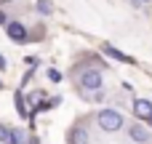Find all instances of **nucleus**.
I'll use <instances>...</instances> for the list:
<instances>
[{
  "label": "nucleus",
  "mask_w": 152,
  "mask_h": 144,
  "mask_svg": "<svg viewBox=\"0 0 152 144\" xmlns=\"http://www.w3.org/2000/svg\"><path fill=\"white\" fill-rule=\"evenodd\" d=\"M104 53H107V56H112L115 61H123V64H134V56H128V53L118 51V48H115V45H110V43H104Z\"/></svg>",
  "instance_id": "nucleus-5"
},
{
  "label": "nucleus",
  "mask_w": 152,
  "mask_h": 144,
  "mask_svg": "<svg viewBox=\"0 0 152 144\" xmlns=\"http://www.w3.org/2000/svg\"><path fill=\"white\" fill-rule=\"evenodd\" d=\"M0 24H3V27H8V16H5V11H0Z\"/></svg>",
  "instance_id": "nucleus-13"
},
{
  "label": "nucleus",
  "mask_w": 152,
  "mask_h": 144,
  "mask_svg": "<svg viewBox=\"0 0 152 144\" xmlns=\"http://www.w3.org/2000/svg\"><path fill=\"white\" fill-rule=\"evenodd\" d=\"M134 112L139 120H150L152 118V102L150 99H134Z\"/></svg>",
  "instance_id": "nucleus-4"
},
{
  "label": "nucleus",
  "mask_w": 152,
  "mask_h": 144,
  "mask_svg": "<svg viewBox=\"0 0 152 144\" xmlns=\"http://www.w3.org/2000/svg\"><path fill=\"white\" fill-rule=\"evenodd\" d=\"M5 69V59H3V53H0V72Z\"/></svg>",
  "instance_id": "nucleus-14"
},
{
  "label": "nucleus",
  "mask_w": 152,
  "mask_h": 144,
  "mask_svg": "<svg viewBox=\"0 0 152 144\" xmlns=\"http://www.w3.org/2000/svg\"><path fill=\"white\" fill-rule=\"evenodd\" d=\"M0 88H3V80H0Z\"/></svg>",
  "instance_id": "nucleus-17"
},
{
  "label": "nucleus",
  "mask_w": 152,
  "mask_h": 144,
  "mask_svg": "<svg viewBox=\"0 0 152 144\" xmlns=\"http://www.w3.org/2000/svg\"><path fill=\"white\" fill-rule=\"evenodd\" d=\"M16 110H19L24 118H29V115H32V112L27 110V102H24V94H21V91H16Z\"/></svg>",
  "instance_id": "nucleus-8"
},
{
  "label": "nucleus",
  "mask_w": 152,
  "mask_h": 144,
  "mask_svg": "<svg viewBox=\"0 0 152 144\" xmlns=\"http://www.w3.org/2000/svg\"><path fill=\"white\" fill-rule=\"evenodd\" d=\"M69 144H88V131L83 126H75L69 131Z\"/></svg>",
  "instance_id": "nucleus-7"
},
{
  "label": "nucleus",
  "mask_w": 152,
  "mask_h": 144,
  "mask_svg": "<svg viewBox=\"0 0 152 144\" xmlns=\"http://www.w3.org/2000/svg\"><path fill=\"white\" fill-rule=\"evenodd\" d=\"M96 123L102 126V131H120L123 128V115L118 110H102L96 115Z\"/></svg>",
  "instance_id": "nucleus-1"
},
{
  "label": "nucleus",
  "mask_w": 152,
  "mask_h": 144,
  "mask_svg": "<svg viewBox=\"0 0 152 144\" xmlns=\"http://www.w3.org/2000/svg\"><path fill=\"white\" fill-rule=\"evenodd\" d=\"M0 142L3 144H13V134H11L8 126H0Z\"/></svg>",
  "instance_id": "nucleus-10"
},
{
  "label": "nucleus",
  "mask_w": 152,
  "mask_h": 144,
  "mask_svg": "<svg viewBox=\"0 0 152 144\" xmlns=\"http://www.w3.org/2000/svg\"><path fill=\"white\" fill-rule=\"evenodd\" d=\"M147 123H150V126H152V118H150V120H147Z\"/></svg>",
  "instance_id": "nucleus-16"
},
{
  "label": "nucleus",
  "mask_w": 152,
  "mask_h": 144,
  "mask_svg": "<svg viewBox=\"0 0 152 144\" xmlns=\"http://www.w3.org/2000/svg\"><path fill=\"white\" fill-rule=\"evenodd\" d=\"M128 134H131V139H134L136 144H147L150 142V131H147L144 126H131Z\"/></svg>",
  "instance_id": "nucleus-6"
},
{
  "label": "nucleus",
  "mask_w": 152,
  "mask_h": 144,
  "mask_svg": "<svg viewBox=\"0 0 152 144\" xmlns=\"http://www.w3.org/2000/svg\"><path fill=\"white\" fill-rule=\"evenodd\" d=\"M37 13L51 16V13H53V3H51V0H37Z\"/></svg>",
  "instance_id": "nucleus-9"
},
{
  "label": "nucleus",
  "mask_w": 152,
  "mask_h": 144,
  "mask_svg": "<svg viewBox=\"0 0 152 144\" xmlns=\"http://www.w3.org/2000/svg\"><path fill=\"white\" fill-rule=\"evenodd\" d=\"M102 72L99 69H83L80 72V88H88V91H99L102 88Z\"/></svg>",
  "instance_id": "nucleus-2"
},
{
  "label": "nucleus",
  "mask_w": 152,
  "mask_h": 144,
  "mask_svg": "<svg viewBox=\"0 0 152 144\" xmlns=\"http://www.w3.org/2000/svg\"><path fill=\"white\" fill-rule=\"evenodd\" d=\"M5 35H8L13 43H27V40H29V37H27V27H24V24H19V21H8Z\"/></svg>",
  "instance_id": "nucleus-3"
},
{
  "label": "nucleus",
  "mask_w": 152,
  "mask_h": 144,
  "mask_svg": "<svg viewBox=\"0 0 152 144\" xmlns=\"http://www.w3.org/2000/svg\"><path fill=\"white\" fill-rule=\"evenodd\" d=\"M136 3H150V0H136Z\"/></svg>",
  "instance_id": "nucleus-15"
},
{
  "label": "nucleus",
  "mask_w": 152,
  "mask_h": 144,
  "mask_svg": "<svg viewBox=\"0 0 152 144\" xmlns=\"http://www.w3.org/2000/svg\"><path fill=\"white\" fill-rule=\"evenodd\" d=\"M11 134H13V144H29V139H27V134H24V131H19V128H16V131H11Z\"/></svg>",
  "instance_id": "nucleus-11"
},
{
  "label": "nucleus",
  "mask_w": 152,
  "mask_h": 144,
  "mask_svg": "<svg viewBox=\"0 0 152 144\" xmlns=\"http://www.w3.org/2000/svg\"><path fill=\"white\" fill-rule=\"evenodd\" d=\"M48 80L51 83H61V72L59 69H48Z\"/></svg>",
  "instance_id": "nucleus-12"
}]
</instances>
